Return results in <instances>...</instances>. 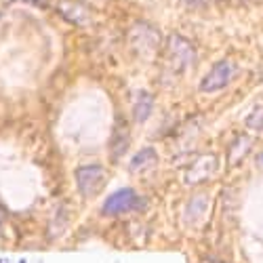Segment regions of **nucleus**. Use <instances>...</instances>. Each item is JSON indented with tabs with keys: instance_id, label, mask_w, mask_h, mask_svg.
I'll list each match as a JSON object with an SVG mask.
<instances>
[{
	"instance_id": "obj_9",
	"label": "nucleus",
	"mask_w": 263,
	"mask_h": 263,
	"mask_svg": "<svg viewBox=\"0 0 263 263\" xmlns=\"http://www.w3.org/2000/svg\"><path fill=\"white\" fill-rule=\"evenodd\" d=\"M206 196H196V198L187 204V209H185V219L190 223H196L198 219L204 215V211H206Z\"/></svg>"
},
{
	"instance_id": "obj_11",
	"label": "nucleus",
	"mask_w": 263,
	"mask_h": 263,
	"mask_svg": "<svg viewBox=\"0 0 263 263\" xmlns=\"http://www.w3.org/2000/svg\"><path fill=\"white\" fill-rule=\"evenodd\" d=\"M249 143H251V139H249V137H238V139H236V143H234V147H232L230 160H232V162H238L240 158H242V156H245V152L249 149Z\"/></svg>"
},
{
	"instance_id": "obj_5",
	"label": "nucleus",
	"mask_w": 263,
	"mask_h": 263,
	"mask_svg": "<svg viewBox=\"0 0 263 263\" xmlns=\"http://www.w3.org/2000/svg\"><path fill=\"white\" fill-rule=\"evenodd\" d=\"M130 42H133V47L139 51V53H152L158 42H160V36L154 28H149L145 24H139L130 30Z\"/></svg>"
},
{
	"instance_id": "obj_2",
	"label": "nucleus",
	"mask_w": 263,
	"mask_h": 263,
	"mask_svg": "<svg viewBox=\"0 0 263 263\" xmlns=\"http://www.w3.org/2000/svg\"><path fill=\"white\" fill-rule=\"evenodd\" d=\"M166 57H168V65L175 72H183L187 70L190 65L196 59V51L190 42L181 36H171L168 38V45H166Z\"/></svg>"
},
{
	"instance_id": "obj_13",
	"label": "nucleus",
	"mask_w": 263,
	"mask_h": 263,
	"mask_svg": "<svg viewBox=\"0 0 263 263\" xmlns=\"http://www.w3.org/2000/svg\"><path fill=\"white\" fill-rule=\"evenodd\" d=\"M242 3H247V5H259V3H263V0H242Z\"/></svg>"
},
{
	"instance_id": "obj_6",
	"label": "nucleus",
	"mask_w": 263,
	"mask_h": 263,
	"mask_svg": "<svg viewBox=\"0 0 263 263\" xmlns=\"http://www.w3.org/2000/svg\"><path fill=\"white\" fill-rule=\"evenodd\" d=\"M217 171V158L215 156H204L202 160H198L187 173V183H196V181H204Z\"/></svg>"
},
{
	"instance_id": "obj_4",
	"label": "nucleus",
	"mask_w": 263,
	"mask_h": 263,
	"mask_svg": "<svg viewBox=\"0 0 263 263\" xmlns=\"http://www.w3.org/2000/svg\"><path fill=\"white\" fill-rule=\"evenodd\" d=\"M137 202H139V196H137L133 190L124 187V190H118L116 194H112V196H109V198L105 200L103 213H105V215H122V213H126V211H130V209H135Z\"/></svg>"
},
{
	"instance_id": "obj_10",
	"label": "nucleus",
	"mask_w": 263,
	"mask_h": 263,
	"mask_svg": "<svg viewBox=\"0 0 263 263\" xmlns=\"http://www.w3.org/2000/svg\"><path fill=\"white\" fill-rule=\"evenodd\" d=\"M152 105H154V99H152L147 93H141L135 101V107H133V116L137 122H143L149 114H152Z\"/></svg>"
},
{
	"instance_id": "obj_3",
	"label": "nucleus",
	"mask_w": 263,
	"mask_h": 263,
	"mask_svg": "<svg viewBox=\"0 0 263 263\" xmlns=\"http://www.w3.org/2000/svg\"><path fill=\"white\" fill-rule=\"evenodd\" d=\"M103 181H105V173L99 164H86V166H80L76 171L78 190L82 196H86V198L95 196L103 187Z\"/></svg>"
},
{
	"instance_id": "obj_12",
	"label": "nucleus",
	"mask_w": 263,
	"mask_h": 263,
	"mask_svg": "<svg viewBox=\"0 0 263 263\" xmlns=\"http://www.w3.org/2000/svg\"><path fill=\"white\" fill-rule=\"evenodd\" d=\"M247 126L249 128H255V130H263V107H255L251 116L247 118Z\"/></svg>"
},
{
	"instance_id": "obj_8",
	"label": "nucleus",
	"mask_w": 263,
	"mask_h": 263,
	"mask_svg": "<svg viewBox=\"0 0 263 263\" xmlns=\"http://www.w3.org/2000/svg\"><path fill=\"white\" fill-rule=\"evenodd\" d=\"M156 160H158L156 158V152L152 149V147H145V149H141L139 154L133 158V162H130V171H145L149 166H154Z\"/></svg>"
},
{
	"instance_id": "obj_7",
	"label": "nucleus",
	"mask_w": 263,
	"mask_h": 263,
	"mask_svg": "<svg viewBox=\"0 0 263 263\" xmlns=\"http://www.w3.org/2000/svg\"><path fill=\"white\" fill-rule=\"evenodd\" d=\"M59 11L65 19H70L72 24L76 26H89L91 24V13L86 11L82 5H76V3H61L59 5Z\"/></svg>"
},
{
	"instance_id": "obj_1",
	"label": "nucleus",
	"mask_w": 263,
	"mask_h": 263,
	"mask_svg": "<svg viewBox=\"0 0 263 263\" xmlns=\"http://www.w3.org/2000/svg\"><path fill=\"white\" fill-rule=\"evenodd\" d=\"M238 74V65L232 59H223L217 65H213V70L202 78L200 82V91L202 93H217L226 89V86L234 80V76Z\"/></svg>"
}]
</instances>
